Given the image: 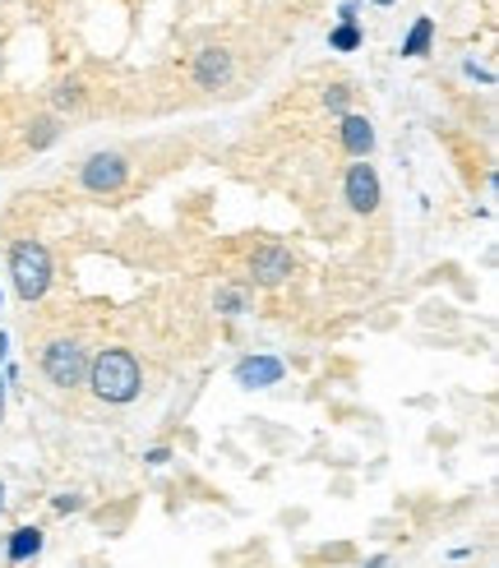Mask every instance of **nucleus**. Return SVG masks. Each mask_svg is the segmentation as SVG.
I'll return each instance as SVG.
<instances>
[{
	"label": "nucleus",
	"instance_id": "obj_20",
	"mask_svg": "<svg viewBox=\"0 0 499 568\" xmlns=\"http://www.w3.org/2000/svg\"><path fill=\"white\" fill-rule=\"evenodd\" d=\"M467 75H472V79H481V83H495V75H490V70H476V60H467Z\"/></svg>",
	"mask_w": 499,
	"mask_h": 568
},
{
	"label": "nucleus",
	"instance_id": "obj_13",
	"mask_svg": "<svg viewBox=\"0 0 499 568\" xmlns=\"http://www.w3.org/2000/svg\"><path fill=\"white\" fill-rule=\"evenodd\" d=\"M60 140V125H56V116H37L33 125H29V144L33 148H52Z\"/></svg>",
	"mask_w": 499,
	"mask_h": 568
},
{
	"label": "nucleus",
	"instance_id": "obj_12",
	"mask_svg": "<svg viewBox=\"0 0 499 568\" xmlns=\"http://www.w3.org/2000/svg\"><path fill=\"white\" fill-rule=\"evenodd\" d=\"M430 42H435V19H417L412 33L402 37V56H425Z\"/></svg>",
	"mask_w": 499,
	"mask_h": 568
},
{
	"label": "nucleus",
	"instance_id": "obj_2",
	"mask_svg": "<svg viewBox=\"0 0 499 568\" xmlns=\"http://www.w3.org/2000/svg\"><path fill=\"white\" fill-rule=\"evenodd\" d=\"M10 282H14V297L33 305L52 291V255L42 241H14L10 245Z\"/></svg>",
	"mask_w": 499,
	"mask_h": 568
},
{
	"label": "nucleus",
	"instance_id": "obj_16",
	"mask_svg": "<svg viewBox=\"0 0 499 568\" xmlns=\"http://www.w3.org/2000/svg\"><path fill=\"white\" fill-rule=\"evenodd\" d=\"M79 102H84V93H79V83H75V79L56 88V107H60V111H65V107H79Z\"/></svg>",
	"mask_w": 499,
	"mask_h": 568
},
{
	"label": "nucleus",
	"instance_id": "obj_14",
	"mask_svg": "<svg viewBox=\"0 0 499 568\" xmlns=\"http://www.w3.org/2000/svg\"><path fill=\"white\" fill-rule=\"evenodd\" d=\"M361 42H366V33H361L356 24H337V29L329 33V47H333V52H356Z\"/></svg>",
	"mask_w": 499,
	"mask_h": 568
},
{
	"label": "nucleus",
	"instance_id": "obj_25",
	"mask_svg": "<svg viewBox=\"0 0 499 568\" xmlns=\"http://www.w3.org/2000/svg\"><path fill=\"white\" fill-rule=\"evenodd\" d=\"M375 5H393V0H375Z\"/></svg>",
	"mask_w": 499,
	"mask_h": 568
},
{
	"label": "nucleus",
	"instance_id": "obj_17",
	"mask_svg": "<svg viewBox=\"0 0 499 568\" xmlns=\"http://www.w3.org/2000/svg\"><path fill=\"white\" fill-rule=\"evenodd\" d=\"M52 509H56V513H79V509H84V499H79V494H56V499H52Z\"/></svg>",
	"mask_w": 499,
	"mask_h": 568
},
{
	"label": "nucleus",
	"instance_id": "obj_11",
	"mask_svg": "<svg viewBox=\"0 0 499 568\" xmlns=\"http://www.w3.org/2000/svg\"><path fill=\"white\" fill-rule=\"evenodd\" d=\"M213 305H218V314H226V320H241V314L250 310V287H218Z\"/></svg>",
	"mask_w": 499,
	"mask_h": 568
},
{
	"label": "nucleus",
	"instance_id": "obj_4",
	"mask_svg": "<svg viewBox=\"0 0 499 568\" xmlns=\"http://www.w3.org/2000/svg\"><path fill=\"white\" fill-rule=\"evenodd\" d=\"M125 180H130V163L121 153H93L79 167V186L88 194H117V190H125Z\"/></svg>",
	"mask_w": 499,
	"mask_h": 568
},
{
	"label": "nucleus",
	"instance_id": "obj_19",
	"mask_svg": "<svg viewBox=\"0 0 499 568\" xmlns=\"http://www.w3.org/2000/svg\"><path fill=\"white\" fill-rule=\"evenodd\" d=\"M337 19H343V24H356V0H343V10H337Z\"/></svg>",
	"mask_w": 499,
	"mask_h": 568
},
{
	"label": "nucleus",
	"instance_id": "obj_15",
	"mask_svg": "<svg viewBox=\"0 0 499 568\" xmlns=\"http://www.w3.org/2000/svg\"><path fill=\"white\" fill-rule=\"evenodd\" d=\"M347 102H352V88L347 83H333L324 93V107L333 111V116H347Z\"/></svg>",
	"mask_w": 499,
	"mask_h": 568
},
{
	"label": "nucleus",
	"instance_id": "obj_3",
	"mask_svg": "<svg viewBox=\"0 0 499 568\" xmlns=\"http://www.w3.org/2000/svg\"><path fill=\"white\" fill-rule=\"evenodd\" d=\"M88 347L75 343V337H52L47 347H42V375H47L56 389H79L88 379Z\"/></svg>",
	"mask_w": 499,
	"mask_h": 568
},
{
	"label": "nucleus",
	"instance_id": "obj_7",
	"mask_svg": "<svg viewBox=\"0 0 499 568\" xmlns=\"http://www.w3.org/2000/svg\"><path fill=\"white\" fill-rule=\"evenodd\" d=\"M232 375H236L241 389H274V383H282L287 366L278 356H245V360H236Z\"/></svg>",
	"mask_w": 499,
	"mask_h": 568
},
{
	"label": "nucleus",
	"instance_id": "obj_23",
	"mask_svg": "<svg viewBox=\"0 0 499 568\" xmlns=\"http://www.w3.org/2000/svg\"><path fill=\"white\" fill-rule=\"evenodd\" d=\"M361 568H389V555H370L366 564H361Z\"/></svg>",
	"mask_w": 499,
	"mask_h": 568
},
{
	"label": "nucleus",
	"instance_id": "obj_21",
	"mask_svg": "<svg viewBox=\"0 0 499 568\" xmlns=\"http://www.w3.org/2000/svg\"><path fill=\"white\" fill-rule=\"evenodd\" d=\"M5 360H10V333H0V370H5Z\"/></svg>",
	"mask_w": 499,
	"mask_h": 568
},
{
	"label": "nucleus",
	"instance_id": "obj_1",
	"mask_svg": "<svg viewBox=\"0 0 499 568\" xmlns=\"http://www.w3.org/2000/svg\"><path fill=\"white\" fill-rule=\"evenodd\" d=\"M88 389H93L98 402L107 406H125L140 398L144 389V370H140V356L125 352V347H102L93 360H88Z\"/></svg>",
	"mask_w": 499,
	"mask_h": 568
},
{
	"label": "nucleus",
	"instance_id": "obj_6",
	"mask_svg": "<svg viewBox=\"0 0 499 568\" xmlns=\"http://www.w3.org/2000/svg\"><path fill=\"white\" fill-rule=\"evenodd\" d=\"M291 272H297V259H291L287 245H259L255 255H250V278H255V287H282Z\"/></svg>",
	"mask_w": 499,
	"mask_h": 568
},
{
	"label": "nucleus",
	"instance_id": "obj_8",
	"mask_svg": "<svg viewBox=\"0 0 499 568\" xmlns=\"http://www.w3.org/2000/svg\"><path fill=\"white\" fill-rule=\"evenodd\" d=\"M337 140H343L347 157H356V163H361V157L375 153V125L366 116H356V111H347L343 125H337Z\"/></svg>",
	"mask_w": 499,
	"mask_h": 568
},
{
	"label": "nucleus",
	"instance_id": "obj_24",
	"mask_svg": "<svg viewBox=\"0 0 499 568\" xmlns=\"http://www.w3.org/2000/svg\"><path fill=\"white\" fill-rule=\"evenodd\" d=\"M0 513H5V486H0Z\"/></svg>",
	"mask_w": 499,
	"mask_h": 568
},
{
	"label": "nucleus",
	"instance_id": "obj_9",
	"mask_svg": "<svg viewBox=\"0 0 499 568\" xmlns=\"http://www.w3.org/2000/svg\"><path fill=\"white\" fill-rule=\"evenodd\" d=\"M190 75H195V83H199V88H222L226 79H232V56L218 52V47L199 52V56H195V65H190Z\"/></svg>",
	"mask_w": 499,
	"mask_h": 568
},
{
	"label": "nucleus",
	"instance_id": "obj_22",
	"mask_svg": "<svg viewBox=\"0 0 499 568\" xmlns=\"http://www.w3.org/2000/svg\"><path fill=\"white\" fill-rule=\"evenodd\" d=\"M5 389H10V379H5V370H0V421H5Z\"/></svg>",
	"mask_w": 499,
	"mask_h": 568
},
{
	"label": "nucleus",
	"instance_id": "obj_5",
	"mask_svg": "<svg viewBox=\"0 0 499 568\" xmlns=\"http://www.w3.org/2000/svg\"><path fill=\"white\" fill-rule=\"evenodd\" d=\"M343 199H347V209L361 213V218H370V213L379 209L384 186H379V171L366 163V157L347 167V176H343Z\"/></svg>",
	"mask_w": 499,
	"mask_h": 568
},
{
	"label": "nucleus",
	"instance_id": "obj_10",
	"mask_svg": "<svg viewBox=\"0 0 499 568\" xmlns=\"http://www.w3.org/2000/svg\"><path fill=\"white\" fill-rule=\"evenodd\" d=\"M42 545H47L42 527H14L10 541H5V559H10V564H33V559L42 555Z\"/></svg>",
	"mask_w": 499,
	"mask_h": 568
},
{
	"label": "nucleus",
	"instance_id": "obj_18",
	"mask_svg": "<svg viewBox=\"0 0 499 568\" xmlns=\"http://www.w3.org/2000/svg\"><path fill=\"white\" fill-rule=\"evenodd\" d=\"M144 463H148V467H167V463H171V448H167V444L148 448V453H144Z\"/></svg>",
	"mask_w": 499,
	"mask_h": 568
}]
</instances>
